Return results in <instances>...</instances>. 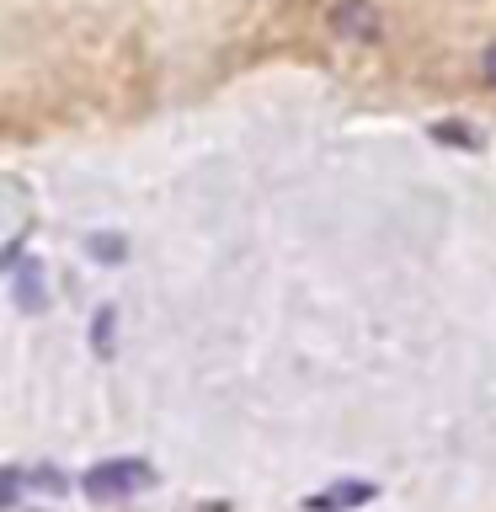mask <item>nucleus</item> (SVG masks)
Here are the masks:
<instances>
[{
  "label": "nucleus",
  "mask_w": 496,
  "mask_h": 512,
  "mask_svg": "<svg viewBox=\"0 0 496 512\" xmlns=\"http://www.w3.org/2000/svg\"><path fill=\"white\" fill-rule=\"evenodd\" d=\"M155 480V470L144 459H107L96 464V470H86V496H96V502H112V496H128V491H144Z\"/></svg>",
  "instance_id": "obj_1"
},
{
  "label": "nucleus",
  "mask_w": 496,
  "mask_h": 512,
  "mask_svg": "<svg viewBox=\"0 0 496 512\" xmlns=\"http://www.w3.org/2000/svg\"><path fill=\"white\" fill-rule=\"evenodd\" d=\"M331 27L352 43H379V11L374 0H336L331 6Z\"/></svg>",
  "instance_id": "obj_2"
},
{
  "label": "nucleus",
  "mask_w": 496,
  "mask_h": 512,
  "mask_svg": "<svg viewBox=\"0 0 496 512\" xmlns=\"http://www.w3.org/2000/svg\"><path fill=\"white\" fill-rule=\"evenodd\" d=\"M379 496V486H368V480H336V486L304 496V512H352V507H368Z\"/></svg>",
  "instance_id": "obj_3"
},
{
  "label": "nucleus",
  "mask_w": 496,
  "mask_h": 512,
  "mask_svg": "<svg viewBox=\"0 0 496 512\" xmlns=\"http://www.w3.org/2000/svg\"><path fill=\"white\" fill-rule=\"evenodd\" d=\"M486 80H491V86H496V43L486 48Z\"/></svg>",
  "instance_id": "obj_4"
}]
</instances>
